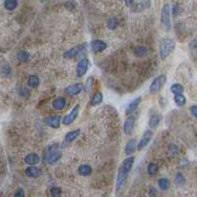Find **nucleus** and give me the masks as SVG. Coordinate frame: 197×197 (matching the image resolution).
<instances>
[{"label":"nucleus","instance_id":"nucleus-1","mask_svg":"<svg viewBox=\"0 0 197 197\" xmlns=\"http://www.w3.org/2000/svg\"><path fill=\"white\" fill-rule=\"evenodd\" d=\"M61 156H62V153L59 150L58 144H53V145L49 146L45 152V160L49 165L59 161Z\"/></svg>","mask_w":197,"mask_h":197},{"label":"nucleus","instance_id":"nucleus-2","mask_svg":"<svg viewBox=\"0 0 197 197\" xmlns=\"http://www.w3.org/2000/svg\"><path fill=\"white\" fill-rule=\"evenodd\" d=\"M176 47V42L172 38H163L160 42L159 50H160V56L162 59H166L168 56L173 51Z\"/></svg>","mask_w":197,"mask_h":197},{"label":"nucleus","instance_id":"nucleus-3","mask_svg":"<svg viewBox=\"0 0 197 197\" xmlns=\"http://www.w3.org/2000/svg\"><path fill=\"white\" fill-rule=\"evenodd\" d=\"M161 25L166 32H170L172 29L170 23V6L169 4H165L161 12Z\"/></svg>","mask_w":197,"mask_h":197},{"label":"nucleus","instance_id":"nucleus-4","mask_svg":"<svg viewBox=\"0 0 197 197\" xmlns=\"http://www.w3.org/2000/svg\"><path fill=\"white\" fill-rule=\"evenodd\" d=\"M167 82V76L166 75H160L156 77L154 80L152 81L150 87H149V91H150L151 94H157L158 92L161 91V89L163 88L164 85Z\"/></svg>","mask_w":197,"mask_h":197},{"label":"nucleus","instance_id":"nucleus-5","mask_svg":"<svg viewBox=\"0 0 197 197\" xmlns=\"http://www.w3.org/2000/svg\"><path fill=\"white\" fill-rule=\"evenodd\" d=\"M84 49H85V45H80V46H74V47H72V49H70L69 50L64 52L63 57L68 58V59L78 57Z\"/></svg>","mask_w":197,"mask_h":197},{"label":"nucleus","instance_id":"nucleus-6","mask_svg":"<svg viewBox=\"0 0 197 197\" xmlns=\"http://www.w3.org/2000/svg\"><path fill=\"white\" fill-rule=\"evenodd\" d=\"M89 60L87 58H82L79 60L76 67V75L77 77H83L87 73L89 69Z\"/></svg>","mask_w":197,"mask_h":197},{"label":"nucleus","instance_id":"nucleus-7","mask_svg":"<svg viewBox=\"0 0 197 197\" xmlns=\"http://www.w3.org/2000/svg\"><path fill=\"white\" fill-rule=\"evenodd\" d=\"M79 108H80V106H79V104H76V106L72 108V111H70L69 115H67L63 118L62 122H63L64 125H70L75 121V119L78 116V113H79Z\"/></svg>","mask_w":197,"mask_h":197},{"label":"nucleus","instance_id":"nucleus-8","mask_svg":"<svg viewBox=\"0 0 197 197\" xmlns=\"http://www.w3.org/2000/svg\"><path fill=\"white\" fill-rule=\"evenodd\" d=\"M152 136H153V132H152L151 130H147V131H145V132H144L142 138L140 139L139 143L137 144V149H138L139 151L143 150V149L148 145L149 142L151 141Z\"/></svg>","mask_w":197,"mask_h":197},{"label":"nucleus","instance_id":"nucleus-9","mask_svg":"<svg viewBox=\"0 0 197 197\" xmlns=\"http://www.w3.org/2000/svg\"><path fill=\"white\" fill-rule=\"evenodd\" d=\"M83 88H84V87H83L82 83H77V84H74V85L67 87V88L64 90V92L69 96H76L81 93L83 91Z\"/></svg>","mask_w":197,"mask_h":197},{"label":"nucleus","instance_id":"nucleus-10","mask_svg":"<svg viewBox=\"0 0 197 197\" xmlns=\"http://www.w3.org/2000/svg\"><path fill=\"white\" fill-rule=\"evenodd\" d=\"M81 133V130L80 129H75V130H72L68 132L64 137V141L62 143V147H64L65 145H67L69 143H72L74 140H75L79 135Z\"/></svg>","mask_w":197,"mask_h":197},{"label":"nucleus","instance_id":"nucleus-11","mask_svg":"<svg viewBox=\"0 0 197 197\" xmlns=\"http://www.w3.org/2000/svg\"><path fill=\"white\" fill-rule=\"evenodd\" d=\"M108 47L107 42H104L100 39H95L91 42V49L94 52H102Z\"/></svg>","mask_w":197,"mask_h":197},{"label":"nucleus","instance_id":"nucleus-12","mask_svg":"<svg viewBox=\"0 0 197 197\" xmlns=\"http://www.w3.org/2000/svg\"><path fill=\"white\" fill-rule=\"evenodd\" d=\"M60 116L59 115H50V116H47L45 122L46 125L50 126L52 128H58L60 126Z\"/></svg>","mask_w":197,"mask_h":197},{"label":"nucleus","instance_id":"nucleus-13","mask_svg":"<svg viewBox=\"0 0 197 197\" xmlns=\"http://www.w3.org/2000/svg\"><path fill=\"white\" fill-rule=\"evenodd\" d=\"M134 123H135V116H130L124 121L123 131H124L125 135H130L131 133H132L133 127H134Z\"/></svg>","mask_w":197,"mask_h":197},{"label":"nucleus","instance_id":"nucleus-14","mask_svg":"<svg viewBox=\"0 0 197 197\" xmlns=\"http://www.w3.org/2000/svg\"><path fill=\"white\" fill-rule=\"evenodd\" d=\"M133 163H134V157H129V158H126V159L123 161V163H122V167H121V170L122 172H123L126 176L129 173V172L132 169V166H133Z\"/></svg>","mask_w":197,"mask_h":197},{"label":"nucleus","instance_id":"nucleus-15","mask_svg":"<svg viewBox=\"0 0 197 197\" xmlns=\"http://www.w3.org/2000/svg\"><path fill=\"white\" fill-rule=\"evenodd\" d=\"M140 103H141V97H138L136 99H134L132 102H130L128 104L127 108H126V111H125L126 115H131V113H133L139 107Z\"/></svg>","mask_w":197,"mask_h":197},{"label":"nucleus","instance_id":"nucleus-16","mask_svg":"<svg viewBox=\"0 0 197 197\" xmlns=\"http://www.w3.org/2000/svg\"><path fill=\"white\" fill-rule=\"evenodd\" d=\"M136 148H137V140L131 139L130 141L127 142V144H126V146H125V149H124L125 154L128 156L132 155L135 152V150H136Z\"/></svg>","mask_w":197,"mask_h":197},{"label":"nucleus","instance_id":"nucleus-17","mask_svg":"<svg viewBox=\"0 0 197 197\" xmlns=\"http://www.w3.org/2000/svg\"><path fill=\"white\" fill-rule=\"evenodd\" d=\"M25 173H26V176L29 177L37 178L42 174V170H41V169H38L37 167H29L26 169Z\"/></svg>","mask_w":197,"mask_h":197},{"label":"nucleus","instance_id":"nucleus-18","mask_svg":"<svg viewBox=\"0 0 197 197\" xmlns=\"http://www.w3.org/2000/svg\"><path fill=\"white\" fill-rule=\"evenodd\" d=\"M39 162V157L36 153H31L25 157V163L29 166H35Z\"/></svg>","mask_w":197,"mask_h":197},{"label":"nucleus","instance_id":"nucleus-19","mask_svg":"<svg viewBox=\"0 0 197 197\" xmlns=\"http://www.w3.org/2000/svg\"><path fill=\"white\" fill-rule=\"evenodd\" d=\"M66 106V100H65L63 97H58L56 98L53 102H52V108L55 109H58V111H61Z\"/></svg>","mask_w":197,"mask_h":197},{"label":"nucleus","instance_id":"nucleus-20","mask_svg":"<svg viewBox=\"0 0 197 197\" xmlns=\"http://www.w3.org/2000/svg\"><path fill=\"white\" fill-rule=\"evenodd\" d=\"M125 177H126V174L122 172V170L120 169L119 172H118V176H117V179H116V187L118 190H121L122 188L124 187Z\"/></svg>","mask_w":197,"mask_h":197},{"label":"nucleus","instance_id":"nucleus-21","mask_svg":"<svg viewBox=\"0 0 197 197\" xmlns=\"http://www.w3.org/2000/svg\"><path fill=\"white\" fill-rule=\"evenodd\" d=\"M162 120V115H152L150 120H149V126L151 128H157L159 126L160 122Z\"/></svg>","mask_w":197,"mask_h":197},{"label":"nucleus","instance_id":"nucleus-22","mask_svg":"<svg viewBox=\"0 0 197 197\" xmlns=\"http://www.w3.org/2000/svg\"><path fill=\"white\" fill-rule=\"evenodd\" d=\"M78 173L81 176L84 177H88L92 173V167L89 165H81L80 167L78 168Z\"/></svg>","mask_w":197,"mask_h":197},{"label":"nucleus","instance_id":"nucleus-23","mask_svg":"<svg viewBox=\"0 0 197 197\" xmlns=\"http://www.w3.org/2000/svg\"><path fill=\"white\" fill-rule=\"evenodd\" d=\"M103 100H104L103 94L100 93V92H97L91 100V104L92 106H98V104L103 103Z\"/></svg>","mask_w":197,"mask_h":197},{"label":"nucleus","instance_id":"nucleus-24","mask_svg":"<svg viewBox=\"0 0 197 197\" xmlns=\"http://www.w3.org/2000/svg\"><path fill=\"white\" fill-rule=\"evenodd\" d=\"M39 85V78L37 75H30L28 78V86L32 88H37Z\"/></svg>","mask_w":197,"mask_h":197},{"label":"nucleus","instance_id":"nucleus-25","mask_svg":"<svg viewBox=\"0 0 197 197\" xmlns=\"http://www.w3.org/2000/svg\"><path fill=\"white\" fill-rule=\"evenodd\" d=\"M17 58H18L20 62L26 63V62H28L30 59V54H29V52L25 51V50H20L18 53H17Z\"/></svg>","mask_w":197,"mask_h":197},{"label":"nucleus","instance_id":"nucleus-26","mask_svg":"<svg viewBox=\"0 0 197 197\" xmlns=\"http://www.w3.org/2000/svg\"><path fill=\"white\" fill-rule=\"evenodd\" d=\"M4 6H5L7 10L12 11V10L16 9L17 6H18V1H17V0H5Z\"/></svg>","mask_w":197,"mask_h":197},{"label":"nucleus","instance_id":"nucleus-27","mask_svg":"<svg viewBox=\"0 0 197 197\" xmlns=\"http://www.w3.org/2000/svg\"><path fill=\"white\" fill-rule=\"evenodd\" d=\"M150 6H151L150 0H142L141 2L136 5V8H137L136 11H142V10L148 9V8H150Z\"/></svg>","mask_w":197,"mask_h":197},{"label":"nucleus","instance_id":"nucleus-28","mask_svg":"<svg viewBox=\"0 0 197 197\" xmlns=\"http://www.w3.org/2000/svg\"><path fill=\"white\" fill-rule=\"evenodd\" d=\"M147 53H148V49L146 46H137L134 50V54L138 56V57L145 56Z\"/></svg>","mask_w":197,"mask_h":197},{"label":"nucleus","instance_id":"nucleus-29","mask_svg":"<svg viewBox=\"0 0 197 197\" xmlns=\"http://www.w3.org/2000/svg\"><path fill=\"white\" fill-rule=\"evenodd\" d=\"M158 184H159V187L161 188L162 190H168L170 187V181L168 178H160L158 181Z\"/></svg>","mask_w":197,"mask_h":197},{"label":"nucleus","instance_id":"nucleus-30","mask_svg":"<svg viewBox=\"0 0 197 197\" xmlns=\"http://www.w3.org/2000/svg\"><path fill=\"white\" fill-rule=\"evenodd\" d=\"M183 87L181 85V84H173L172 85V87H170V91H172V93L174 94V95H181L183 93Z\"/></svg>","mask_w":197,"mask_h":197},{"label":"nucleus","instance_id":"nucleus-31","mask_svg":"<svg viewBox=\"0 0 197 197\" xmlns=\"http://www.w3.org/2000/svg\"><path fill=\"white\" fill-rule=\"evenodd\" d=\"M174 102H176V104H177V106L182 107V106H184V104H185L186 99H185L184 96H182V94L176 95V96H174Z\"/></svg>","mask_w":197,"mask_h":197},{"label":"nucleus","instance_id":"nucleus-32","mask_svg":"<svg viewBox=\"0 0 197 197\" xmlns=\"http://www.w3.org/2000/svg\"><path fill=\"white\" fill-rule=\"evenodd\" d=\"M148 173L150 174V176H156L157 173H158V170H159V169H158V166L154 163H150L148 166Z\"/></svg>","mask_w":197,"mask_h":197},{"label":"nucleus","instance_id":"nucleus-33","mask_svg":"<svg viewBox=\"0 0 197 197\" xmlns=\"http://www.w3.org/2000/svg\"><path fill=\"white\" fill-rule=\"evenodd\" d=\"M118 26V21L115 18H112V19H109L108 22V27L111 29V30H115L117 28Z\"/></svg>","mask_w":197,"mask_h":197},{"label":"nucleus","instance_id":"nucleus-34","mask_svg":"<svg viewBox=\"0 0 197 197\" xmlns=\"http://www.w3.org/2000/svg\"><path fill=\"white\" fill-rule=\"evenodd\" d=\"M184 181H185V179L181 173H177L176 177H174V182H176L177 184H183Z\"/></svg>","mask_w":197,"mask_h":197},{"label":"nucleus","instance_id":"nucleus-35","mask_svg":"<svg viewBox=\"0 0 197 197\" xmlns=\"http://www.w3.org/2000/svg\"><path fill=\"white\" fill-rule=\"evenodd\" d=\"M50 194L52 196H54V197H57L61 194V190H60V188L58 187H53V188H51V190H50Z\"/></svg>","mask_w":197,"mask_h":197},{"label":"nucleus","instance_id":"nucleus-36","mask_svg":"<svg viewBox=\"0 0 197 197\" xmlns=\"http://www.w3.org/2000/svg\"><path fill=\"white\" fill-rule=\"evenodd\" d=\"M20 94L22 96H24V97H29V96H30V92L27 89H23V90L20 91Z\"/></svg>","mask_w":197,"mask_h":197},{"label":"nucleus","instance_id":"nucleus-37","mask_svg":"<svg viewBox=\"0 0 197 197\" xmlns=\"http://www.w3.org/2000/svg\"><path fill=\"white\" fill-rule=\"evenodd\" d=\"M190 111H191V113L195 117H197V106H193L190 108Z\"/></svg>","mask_w":197,"mask_h":197},{"label":"nucleus","instance_id":"nucleus-38","mask_svg":"<svg viewBox=\"0 0 197 197\" xmlns=\"http://www.w3.org/2000/svg\"><path fill=\"white\" fill-rule=\"evenodd\" d=\"M15 196H25V193H24V191L22 190V189H19L18 191H16L15 192Z\"/></svg>","mask_w":197,"mask_h":197},{"label":"nucleus","instance_id":"nucleus-39","mask_svg":"<svg viewBox=\"0 0 197 197\" xmlns=\"http://www.w3.org/2000/svg\"><path fill=\"white\" fill-rule=\"evenodd\" d=\"M150 196H154V195H157V190H156V188L154 187H151V189H150Z\"/></svg>","mask_w":197,"mask_h":197},{"label":"nucleus","instance_id":"nucleus-40","mask_svg":"<svg viewBox=\"0 0 197 197\" xmlns=\"http://www.w3.org/2000/svg\"><path fill=\"white\" fill-rule=\"evenodd\" d=\"M124 2H125V4H126L127 6H130L131 4H132L133 0H124Z\"/></svg>","mask_w":197,"mask_h":197},{"label":"nucleus","instance_id":"nucleus-41","mask_svg":"<svg viewBox=\"0 0 197 197\" xmlns=\"http://www.w3.org/2000/svg\"><path fill=\"white\" fill-rule=\"evenodd\" d=\"M120 1H121V0H120Z\"/></svg>","mask_w":197,"mask_h":197}]
</instances>
